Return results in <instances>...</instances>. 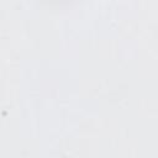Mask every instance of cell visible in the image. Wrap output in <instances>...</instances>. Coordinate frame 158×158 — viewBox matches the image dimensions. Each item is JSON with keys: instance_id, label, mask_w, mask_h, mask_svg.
I'll return each instance as SVG.
<instances>
[]
</instances>
